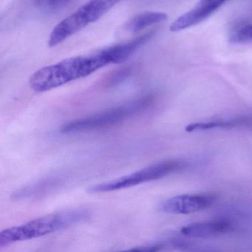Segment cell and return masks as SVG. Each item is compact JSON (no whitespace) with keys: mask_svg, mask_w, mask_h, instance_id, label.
Returning <instances> with one entry per match:
<instances>
[{"mask_svg":"<svg viewBox=\"0 0 252 252\" xmlns=\"http://www.w3.org/2000/svg\"><path fill=\"white\" fill-rule=\"evenodd\" d=\"M110 64L112 62L106 48L94 54L70 57L42 67L31 76L29 85L35 92H47L88 77Z\"/></svg>","mask_w":252,"mask_h":252,"instance_id":"cell-1","label":"cell"},{"mask_svg":"<svg viewBox=\"0 0 252 252\" xmlns=\"http://www.w3.org/2000/svg\"><path fill=\"white\" fill-rule=\"evenodd\" d=\"M90 215L88 209H73L39 217L22 225L7 228L0 232V249L68 228L86 220Z\"/></svg>","mask_w":252,"mask_h":252,"instance_id":"cell-2","label":"cell"},{"mask_svg":"<svg viewBox=\"0 0 252 252\" xmlns=\"http://www.w3.org/2000/svg\"><path fill=\"white\" fill-rule=\"evenodd\" d=\"M153 102V97H143L127 104L67 122L61 126L60 132L64 134L76 133L110 127L141 114Z\"/></svg>","mask_w":252,"mask_h":252,"instance_id":"cell-3","label":"cell"},{"mask_svg":"<svg viewBox=\"0 0 252 252\" xmlns=\"http://www.w3.org/2000/svg\"><path fill=\"white\" fill-rule=\"evenodd\" d=\"M122 0H89L74 13L60 22L51 32L48 46L54 48L99 20Z\"/></svg>","mask_w":252,"mask_h":252,"instance_id":"cell-4","label":"cell"},{"mask_svg":"<svg viewBox=\"0 0 252 252\" xmlns=\"http://www.w3.org/2000/svg\"><path fill=\"white\" fill-rule=\"evenodd\" d=\"M182 165L183 163L177 160H166L155 163L110 182L91 187L88 191L91 193H104L130 188L167 176L182 167Z\"/></svg>","mask_w":252,"mask_h":252,"instance_id":"cell-5","label":"cell"},{"mask_svg":"<svg viewBox=\"0 0 252 252\" xmlns=\"http://www.w3.org/2000/svg\"><path fill=\"white\" fill-rule=\"evenodd\" d=\"M215 197L208 194H184L175 196L164 200L160 205V210L168 214L188 215L209 208Z\"/></svg>","mask_w":252,"mask_h":252,"instance_id":"cell-6","label":"cell"},{"mask_svg":"<svg viewBox=\"0 0 252 252\" xmlns=\"http://www.w3.org/2000/svg\"><path fill=\"white\" fill-rule=\"evenodd\" d=\"M226 0H200L197 5L172 23L170 31L179 32L200 24L212 16Z\"/></svg>","mask_w":252,"mask_h":252,"instance_id":"cell-7","label":"cell"},{"mask_svg":"<svg viewBox=\"0 0 252 252\" xmlns=\"http://www.w3.org/2000/svg\"><path fill=\"white\" fill-rule=\"evenodd\" d=\"M232 225L226 221L195 222L181 228V232L190 237H209L229 232Z\"/></svg>","mask_w":252,"mask_h":252,"instance_id":"cell-8","label":"cell"},{"mask_svg":"<svg viewBox=\"0 0 252 252\" xmlns=\"http://www.w3.org/2000/svg\"><path fill=\"white\" fill-rule=\"evenodd\" d=\"M74 0H20V7L30 14L47 15L60 12Z\"/></svg>","mask_w":252,"mask_h":252,"instance_id":"cell-9","label":"cell"},{"mask_svg":"<svg viewBox=\"0 0 252 252\" xmlns=\"http://www.w3.org/2000/svg\"><path fill=\"white\" fill-rule=\"evenodd\" d=\"M63 181L61 177H49L18 190L13 194L12 198L21 200L40 197L42 194H47L54 188H57Z\"/></svg>","mask_w":252,"mask_h":252,"instance_id":"cell-10","label":"cell"},{"mask_svg":"<svg viewBox=\"0 0 252 252\" xmlns=\"http://www.w3.org/2000/svg\"><path fill=\"white\" fill-rule=\"evenodd\" d=\"M167 15L163 12L147 11L137 14L128 20L125 24V29L129 33H138L153 25L160 24L166 21Z\"/></svg>","mask_w":252,"mask_h":252,"instance_id":"cell-11","label":"cell"},{"mask_svg":"<svg viewBox=\"0 0 252 252\" xmlns=\"http://www.w3.org/2000/svg\"><path fill=\"white\" fill-rule=\"evenodd\" d=\"M245 121H232V122H211L206 123H195L189 125L186 127L187 132H194L196 130H206L215 128H231L244 123Z\"/></svg>","mask_w":252,"mask_h":252,"instance_id":"cell-12","label":"cell"},{"mask_svg":"<svg viewBox=\"0 0 252 252\" xmlns=\"http://www.w3.org/2000/svg\"><path fill=\"white\" fill-rule=\"evenodd\" d=\"M232 43L245 44L252 42V24L245 26L234 32L230 38Z\"/></svg>","mask_w":252,"mask_h":252,"instance_id":"cell-13","label":"cell"}]
</instances>
